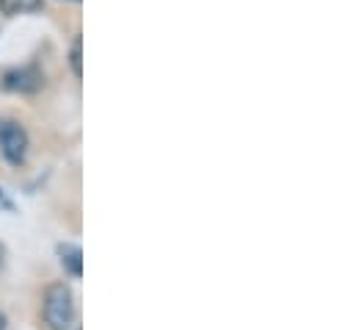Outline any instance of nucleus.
<instances>
[{
	"label": "nucleus",
	"instance_id": "f257e3e1",
	"mask_svg": "<svg viewBox=\"0 0 357 330\" xmlns=\"http://www.w3.org/2000/svg\"><path fill=\"white\" fill-rule=\"evenodd\" d=\"M45 325L50 330H70L75 320V300L67 283H53L45 292Z\"/></svg>",
	"mask_w": 357,
	"mask_h": 330
},
{
	"label": "nucleus",
	"instance_id": "f03ea898",
	"mask_svg": "<svg viewBox=\"0 0 357 330\" xmlns=\"http://www.w3.org/2000/svg\"><path fill=\"white\" fill-rule=\"evenodd\" d=\"M0 156L11 166H20L28 156V134L14 120L0 122Z\"/></svg>",
	"mask_w": 357,
	"mask_h": 330
},
{
	"label": "nucleus",
	"instance_id": "7ed1b4c3",
	"mask_svg": "<svg viewBox=\"0 0 357 330\" xmlns=\"http://www.w3.org/2000/svg\"><path fill=\"white\" fill-rule=\"evenodd\" d=\"M6 89H14V92H33L42 86V73H36L33 67H25V70H14L6 76Z\"/></svg>",
	"mask_w": 357,
	"mask_h": 330
},
{
	"label": "nucleus",
	"instance_id": "20e7f679",
	"mask_svg": "<svg viewBox=\"0 0 357 330\" xmlns=\"http://www.w3.org/2000/svg\"><path fill=\"white\" fill-rule=\"evenodd\" d=\"M42 8H45V0H0V11L8 14V17L33 14V11H42Z\"/></svg>",
	"mask_w": 357,
	"mask_h": 330
},
{
	"label": "nucleus",
	"instance_id": "39448f33",
	"mask_svg": "<svg viewBox=\"0 0 357 330\" xmlns=\"http://www.w3.org/2000/svg\"><path fill=\"white\" fill-rule=\"evenodd\" d=\"M59 255H61V264L67 266V272L73 275V278H81V269H84V264H81V250L75 248V245H61L59 248Z\"/></svg>",
	"mask_w": 357,
	"mask_h": 330
},
{
	"label": "nucleus",
	"instance_id": "423d86ee",
	"mask_svg": "<svg viewBox=\"0 0 357 330\" xmlns=\"http://www.w3.org/2000/svg\"><path fill=\"white\" fill-rule=\"evenodd\" d=\"M73 70H75V76L84 73L81 70V42H75V48H73Z\"/></svg>",
	"mask_w": 357,
	"mask_h": 330
},
{
	"label": "nucleus",
	"instance_id": "0eeeda50",
	"mask_svg": "<svg viewBox=\"0 0 357 330\" xmlns=\"http://www.w3.org/2000/svg\"><path fill=\"white\" fill-rule=\"evenodd\" d=\"M0 330H6V317L0 314Z\"/></svg>",
	"mask_w": 357,
	"mask_h": 330
}]
</instances>
